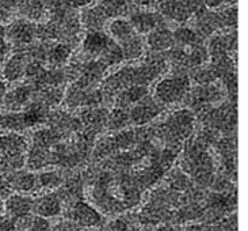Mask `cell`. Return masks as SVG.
Segmentation results:
<instances>
[{
  "label": "cell",
  "instance_id": "6da1fadb",
  "mask_svg": "<svg viewBox=\"0 0 248 231\" xmlns=\"http://www.w3.org/2000/svg\"><path fill=\"white\" fill-rule=\"evenodd\" d=\"M27 142L23 136L7 133L0 136V171L13 173L26 165Z\"/></svg>",
  "mask_w": 248,
  "mask_h": 231
},
{
  "label": "cell",
  "instance_id": "7a4b0ae2",
  "mask_svg": "<svg viewBox=\"0 0 248 231\" xmlns=\"http://www.w3.org/2000/svg\"><path fill=\"white\" fill-rule=\"evenodd\" d=\"M190 79L187 76H170L157 83L155 97L160 103L171 105L182 101L187 95Z\"/></svg>",
  "mask_w": 248,
  "mask_h": 231
},
{
  "label": "cell",
  "instance_id": "3957f363",
  "mask_svg": "<svg viewBox=\"0 0 248 231\" xmlns=\"http://www.w3.org/2000/svg\"><path fill=\"white\" fill-rule=\"evenodd\" d=\"M68 219L72 220L79 229H94L103 223V216L91 204L83 200L72 203L68 210Z\"/></svg>",
  "mask_w": 248,
  "mask_h": 231
},
{
  "label": "cell",
  "instance_id": "277c9868",
  "mask_svg": "<svg viewBox=\"0 0 248 231\" xmlns=\"http://www.w3.org/2000/svg\"><path fill=\"white\" fill-rule=\"evenodd\" d=\"M33 204V197L27 196V195H22V193H11L6 198L3 207H4V211H6V214L8 216L19 220V219H23V217L29 216L31 214Z\"/></svg>",
  "mask_w": 248,
  "mask_h": 231
},
{
  "label": "cell",
  "instance_id": "5b68a950",
  "mask_svg": "<svg viewBox=\"0 0 248 231\" xmlns=\"http://www.w3.org/2000/svg\"><path fill=\"white\" fill-rule=\"evenodd\" d=\"M33 211L38 216H59L62 211V200L60 195L56 192H46L45 195H41L38 198L34 200Z\"/></svg>",
  "mask_w": 248,
  "mask_h": 231
},
{
  "label": "cell",
  "instance_id": "8992f818",
  "mask_svg": "<svg viewBox=\"0 0 248 231\" xmlns=\"http://www.w3.org/2000/svg\"><path fill=\"white\" fill-rule=\"evenodd\" d=\"M11 190H16L19 193H30L38 190L37 185V174L31 171H16L10 174L6 180Z\"/></svg>",
  "mask_w": 248,
  "mask_h": 231
},
{
  "label": "cell",
  "instance_id": "52a82bcc",
  "mask_svg": "<svg viewBox=\"0 0 248 231\" xmlns=\"http://www.w3.org/2000/svg\"><path fill=\"white\" fill-rule=\"evenodd\" d=\"M130 25L134 29V32L139 33H151L154 29H156L159 23V16L151 11H139L132 15Z\"/></svg>",
  "mask_w": 248,
  "mask_h": 231
},
{
  "label": "cell",
  "instance_id": "ba28073f",
  "mask_svg": "<svg viewBox=\"0 0 248 231\" xmlns=\"http://www.w3.org/2000/svg\"><path fill=\"white\" fill-rule=\"evenodd\" d=\"M110 44L111 42L106 34L98 30H93L86 35V38L83 41V48L87 53L101 54L108 49Z\"/></svg>",
  "mask_w": 248,
  "mask_h": 231
},
{
  "label": "cell",
  "instance_id": "9c48e42d",
  "mask_svg": "<svg viewBox=\"0 0 248 231\" xmlns=\"http://www.w3.org/2000/svg\"><path fill=\"white\" fill-rule=\"evenodd\" d=\"M26 67L27 66L25 63L23 54H15L6 63L4 69H3V78L8 82L19 81L20 78L25 75Z\"/></svg>",
  "mask_w": 248,
  "mask_h": 231
},
{
  "label": "cell",
  "instance_id": "30bf717a",
  "mask_svg": "<svg viewBox=\"0 0 248 231\" xmlns=\"http://www.w3.org/2000/svg\"><path fill=\"white\" fill-rule=\"evenodd\" d=\"M108 33L118 42H125L134 35V29L129 20L114 19L108 25Z\"/></svg>",
  "mask_w": 248,
  "mask_h": 231
},
{
  "label": "cell",
  "instance_id": "8fae6325",
  "mask_svg": "<svg viewBox=\"0 0 248 231\" xmlns=\"http://www.w3.org/2000/svg\"><path fill=\"white\" fill-rule=\"evenodd\" d=\"M10 35L18 44H27L33 40L34 29L26 20H18L11 26Z\"/></svg>",
  "mask_w": 248,
  "mask_h": 231
},
{
  "label": "cell",
  "instance_id": "7c38bea8",
  "mask_svg": "<svg viewBox=\"0 0 248 231\" xmlns=\"http://www.w3.org/2000/svg\"><path fill=\"white\" fill-rule=\"evenodd\" d=\"M62 183V177H61L60 171H41L37 174V185L38 189L46 190V192H52V190L57 189Z\"/></svg>",
  "mask_w": 248,
  "mask_h": 231
},
{
  "label": "cell",
  "instance_id": "4fadbf2b",
  "mask_svg": "<svg viewBox=\"0 0 248 231\" xmlns=\"http://www.w3.org/2000/svg\"><path fill=\"white\" fill-rule=\"evenodd\" d=\"M147 88L144 86H132L126 88L118 98L120 106H127V105H133L139 103L144 99V97L147 95Z\"/></svg>",
  "mask_w": 248,
  "mask_h": 231
},
{
  "label": "cell",
  "instance_id": "5bb4252c",
  "mask_svg": "<svg viewBox=\"0 0 248 231\" xmlns=\"http://www.w3.org/2000/svg\"><path fill=\"white\" fill-rule=\"evenodd\" d=\"M29 97H30V90L27 87L20 86V87L15 88L6 95L7 108L11 109V110H16V109L25 106Z\"/></svg>",
  "mask_w": 248,
  "mask_h": 231
},
{
  "label": "cell",
  "instance_id": "9a60e30c",
  "mask_svg": "<svg viewBox=\"0 0 248 231\" xmlns=\"http://www.w3.org/2000/svg\"><path fill=\"white\" fill-rule=\"evenodd\" d=\"M71 52H72V49H71L69 45H67V44H57L49 50L47 57H49V61L53 66H61L69 59Z\"/></svg>",
  "mask_w": 248,
  "mask_h": 231
},
{
  "label": "cell",
  "instance_id": "2e32d148",
  "mask_svg": "<svg viewBox=\"0 0 248 231\" xmlns=\"http://www.w3.org/2000/svg\"><path fill=\"white\" fill-rule=\"evenodd\" d=\"M155 115H156V110L152 105H140L139 102V105H136V108H133L130 113V120L136 124H144L155 117Z\"/></svg>",
  "mask_w": 248,
  "mask_h": 231
},
{
  "label": "cell",
  "instance_id": "e0dca14e",
  "mask_svg": "<svg viewBox=\"0 0 248 231\" xmlns=\"http://www.w3.org/2000/svg\"><path fill=\"white\" fill-rule=\"evenodd\" d=\"M122 54L126 59H136L142 53V41L134 34L133 37H130L129 40L122 42Z\"/></svg>",
  "mask_w": 248,
  "mask_h": 231
},
{
  "label": "cell",
  "instance_id": "ac0fdd59",
  "mask_svg": "<svg viewBox=\"0 0 248 231\" xmlns=\"http://www.w3.org/2000/svg\"><path fill=\"white\" fill-rule=\"evenodd\" d=\"M22 120H23L25 127H34L45 120V113H44L42 108L31 106L27 109L25 113H22Z\"/></svg>",
  "mask_w": 248,
  "mask_h": 231
},
{
  "label": "cell",
  "instance_id": "d6986e66",
  "mask_svg": "<svg viewBox=\"0 0 248 231\" xmlns=\"http://www.w3.org/2000/svg\"><path fill=\"white\" fill-rule=\"evenodd\" d=\"M170 185L176 192H183V190H187L191 188V181H190V177L185 171L176 170V171H174L171 174Z\"/></svg>",
  "mask_w": 248,
  "mask_h": 231
},
{
  "label": "cell",
  "instance_id": "ffe728a7",
  "mask_svg": "<svg viewBox=\"0 0 248 231\" xmlns=\"http://www.w3.org/2000/svg\"><path fill=\"white\" fill-rule=\"evenodd\" d=\"M149 45L155 49H164L171 45V34L167 30L157 29L149 35Z\"/></svg>",
  "mask_w": 248,
  "mask_h": 231
},
{
  "label": "cell",
  "instance_id": "44dd1931",
  "mask_svg": "<svg viewBox=\"0 0 248 231\" xmlns=\"http://www.w3.org/2000/svg\"><path fill=\"white\" fill-rule=\"evenodd\" d=\"M175 40L186 45H193L197 42V34L188 27H181L175 32Z\"/></svg>",
  "mask_w": 248,
  "mask_h": 231
},
{
  "label": "cell",
  "instance_id": "7402d4cb",
  "mask_svg": "<svg viewBox=\"0 0 248 231\" xmlns=\"http://www.w3.org/2000/svg\"><path fill=\"white\" fill-rule=\"evenodd\" d=\"M129 227H130V222H129L127 216H120L114 220H111L106 226L105 231H127Z\"/></svg>",
  "mask_w": 248,
  "mask_h": 231
},
{
  "label": "cell",
  "instance_id": "603a6c76",
  "mask_svg": "<svg viewBox=\"0 0 248 231\" xmlns=\"http://www.w3.org/2000/svg\"><path fill=\"white\" fill-rule=\"evenodd\" d=\"M217 231H237V215L232 214L229 217L218 222Z\"/></svg>",
  "mask_w": 248,
  "mask_h": 231
},
{
  "label": "cell",
  "instance_id": "cb8c5ba5",
  "mask_svg": "<svg viewBox=\"0 0 248 231\" xmlns=\"http://www.w3.org/2000/svg\"><path fill=\"white\" fill-rule=\"evenodd\" d=\"M0 231H18V220L7 214L0 215Z\"/></svg>",
  "mask_w": 248,
  "mask_h": 231
},
{
  "label": "cell",
  "instance_id": "d4e9b609",
  "mask_svg": "<svg viewBox=\"0 0 248 231\" xmlns=\"http://www.w3.org/2000/svg\"><path fill=\"white\" fill-rule=\"evenodd\" d=\"M125 112L121 110V109H118V110H115L113 116L110 117V120H111V125H114L113 128H121L122 125L126 122V118H125Z\"/></svg>",
  "mask_w": 248,
  "mask_h": 231
},
{
  "label": "cell",
  "instance_id": "484cf974",
  "mask_svg": "<svg viewBox=\"0 0 248 231\" xmlns=\"http://www.w3.org/2000/svg\"><path fill=\"white\" fill-rule=\"evenodd\" d=\"M52 231H79V227L69 219H65L62 222H59V223L54 226Z\"/></svg>",
  "mask_w": 248,
  "mask_h": 231
},
{
  "label": "cell",
  "instance_id": "4316f807",
  "mask_svg": "<svg viewBox=\"0 0 248 231\" xmlns=\"http://www.w3.org/2000/svg\"><path fill=\"white\" fill-rule=\"evenodd\" d=\"M185 231H208L206 230V227H205V224H190L187 226Z\"/></svg>",
  "mask_w": 248,
  "mask_h": 231
},
{
  "label": "cell",
  "instance_id": "83f0119b",
  "mask_svg": "<svg viewBox=\"0 0 248 231\" xmlns=\"http://www.w3.org/2000/svg\"><path fill=\"white\" fill-rule=\"evenodd\" d=\"M205 1V4L210 8H217V7H220L222 4V1L224 0H203Z\"/></svg>",
  "mask_w": 248,
  "mask_h": 231
},
{
  "label": "cell",
  "instance_id": "f1b7e54d",
  "mask_svg": "<svg viewBox=\"0 0 248 231\" xmlns=\"http://www.w3.org/2000/svg\"><path fill=\"white\" fill-rule=\"evenodd\" d=\"M155 231H176V229H175L172 224L166 223V224H161V226H159V227H157Z\"/></svg>",
  "mask_w": 248,
  "mask_h": 231
},
{
  "label": "cell",
  "instance_id": "f546056e",
  "mask_svg": "<svg viewBox=\"0 0 248 231\" xmlns=\"http://www.w3.org/2000/svg\"><path fill=\"white\" fill-rule=\"evenodd\" d=\"M137 3H139L140 6L151 7L154 6L155 3H157V0H137Z\"/></svg>",
  "mask_w": 248,
  "mask_h": 231
},
{
  "label": "cell",
  "instance_id": "4dcf8cb0",
  "mask_svg": "<svg viewBox=\"0 0 248 231\" xmlns=\"http://www.w3.org/2000/svg\"><path fill=\"white\" fill-rule=\"evenodd\" d=\"M69 1L75 6H84V4H87L90 0H69Z\"/></svg>",
  "mask_w": 248,
  "mask_h": 231
},
{
  "label": "cell",
  "instance_id": "1f68e13d",
  "mask_svg": "<svg viewBox=\"0 0 248 231\" xmlns=\"http://www.w3.org/2000/svg\"><path fill=\"white\" fill-rule=\"evenodd\" d=\"M4 38H6V29H4V26L0 25V44L4 42Z\"/></svg>",
  "mask_w": 248,
  "mask_h": 231
},
{
  "label": "cell",
  "instance_id": "d6a6232c",
  "mask_svg": "<svg viewBox=\"0 0 248 231\" xmlns=\"http://www.w3.org/2000/svg\"><path fill=\"white\" fill-rule=\"evenodd\" d=\"M225 1H227L228 4H231V6H233V4H236V3H237V0H225Z\"/></svg>",
  "mask_w": 248,
  "mask_h": 231
},
{
  "label": "cell",
  "instance_id": "836d02e7",
  "mask_svg": "<svg viewBox=\"0 0 248 231\" xmlns=\"http://www.w3.org/2000/svg\"><path fill=\"white\" fill-rule=\"evenodd\" d=\"M90 231H103V230H98V229H93V230H90Z\"/></svg>",
  "mask_w": 248,
  "mask_h": 231
},
{
  "label": "cell",
  "instance_id": "e575fe53",
  "mask_svg": "<svg viewBox=\"0 0 248 231\" xmlns=\"http://www.w3.org/2000/svg\"><path fill=\"white\" fill-rule=\"evenodd\" d=\"M1 210H4V207H3V205L0 204V211H1Z\"/></svg>",
  "mask_w": 248,
  "mask_h": 231
},
{
  "label": "cell",
  "instance_id": "d590c367",
  "mask_svg": "<svg viewBox=\"0 0 248 231\" xmlns=\"http://www.w3.org/2000/svg\"><path fill=\"white\" fill-rule=\"evenodd\" d=\"M20 231H26V230H20Z\"/></svg>",
  "mask_w": 248,
  "mask_h": 231
}]
</instances>
